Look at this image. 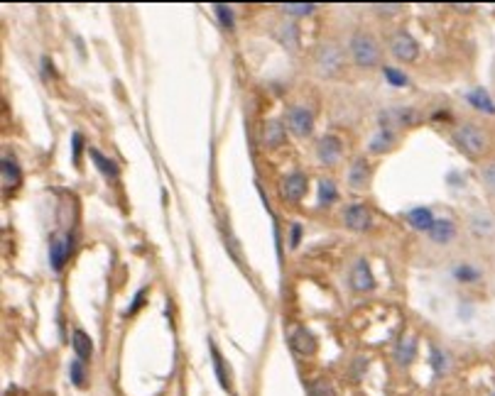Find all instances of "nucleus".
I'll use <instances>...</instances> for the list:
<instances>
[{
  "label": "nucleus",
  "mask_w": 495,
  "mask_h": 396,
  "mask_svg": "<svg viewBox=\"0 0 495 396\" xmlns=\"http://www.w3.org/2000/svg\"><path fill=\"white\" fill-rule=\"evenodd\" d=\"M454 140H456L459 150H461L463 155L471 157V160L483 157L488 152V147H491V137H488V132L481 130V127H476V125L459 127L456 135H454Z\"/></svg>",
  "instance_id": "nucleus-1"
},
{
  "label": "nucleus",
  "mask_w": 495,
  "mask_h": 396,
  "mask_svg": "<svg viewBox=\"0 0 495 396\" xmlns=\"http://www.w3.org/2000/svg\"><path fill=\"white\" fill-rule=\"evenodd\" d=\"M459 276H463V279H473V276H476V271H471V269H459Z\"/></svg>",
  "instance_id": "nucleus-35"
},
{
  "label": "nucleus",
  "mask_w": 495,
  "mask_h": 396,
  "mask_svg": "<svg viewBox=\"0 0 495 396\" xmlns=\"http://www.w3.org/2000/svg\"><path fill=\"white\" fill-rule=\"evenodd\" d=\"M375 10H378V13H385V15H393V13H398V10H402V5L400 3H385V5H373Z\"/></svg>",
  "instance_id": "nucleus-33"
},
{
  "label": "nucleus",
  "mask_w": 495,
  "mask_h": 396,
  "mask_svg": "<svg viewBox=\"0 0 495 396\" xmlns=\"http://www.w3.org/2000/svg\"><path fill=\"white\" fill-rule=\"evenodd\" d=\"M390 52H393L400 62H414L419 54V44L412 39V34L400 29V32H395L393 39H390Z\"/></svg>",
  "instance_id": "nucleus-4"
},
{
  "label": "nucleus",
  "mask_w": 495,
  "mask_h": 396,
  "mask_svg": "<svg viewBox=\"0 0 495 396\" xmlns=\"http://www.w3.org/2000/svg\"><path fill=\"white\" fill-rule=\"evenodd\" d=\"M20 184V169L15 167V162L3 160V186L5 189H13Z\"/></svg>",
  "instance_id": "nucleus-20"
},
{
  "label": "nucleus",
  "mask_w": 495,
  "mask_h": 396,
  "mask_svg": "<svg viewBox=\"0 0 495 396\" xmlns=\"http://www.w3.org/2000/svg\"><path fill=\"white\" fill-rule=\"evenodd\" d=\"M429 235H432V240L434 242H449L454 237V225H452V220H434V225H432V230H429Z\"/></svg>",
  "instance_id": "nucleus-17"
},
{
  "label": "nucleus",
  "mask_w": 495,
  "mask_h": 396,
  "mask_svg": "<svg viewBox=\"0 0 495 396\" xmlns=\"http://www.w3.org/2000/svg\"><path fill=\"white\" fill-rule=\"evenodd\" d=\"M277 37H280V42L285 44V47L297 49V37H299V29H297V24H292V22L280 24V32H277Z\"/></svg>",
  "instance_id": "nucleus-18"
},
{
  "label": "nucleus",
  "mask_w": 495,
  "mask_h": 396,
  "mask_svg": "<svg viewBox=\"0 0 495 396\" xmlns=\"http://www.w3.org/2000/svg\"><path fill=\"white\" fill-rule=\"evenodd\" d=\"M351 54H353V62L363 69H370L380 62V49H378V42H375L370 34L365 32H355L351 37V44H348Z\"/></svg>",
  "instance_id": "nucleus-2"
},
{
  "label": "nucleus",
  "mask_w": 495,
  "mask_h": 396,
  "mask_svg": "<svg viewBox=\"0 0 495 396\" xmlns=\"http://www.w3.org/2000/svg\"><path fill=\"white\" fill-rule=\"evenodd\" d=\"M216 15H219V20H221V24H224L226 29H231L233 27V13H231V8L229 5H216Z\"/></svg>",
  "instance_id": "nucleus-28"
},
{
  "label": "nucleus",
  "mask_w": 495,
  "mask_h": 396,
  "mask_svg": "<svg viewBox=\"0 0 495 396\" xmlns=\"http://www.w3.org/2000/svg\"><path fill=\"white\" fill-rule=\"evenodd\" d=\"M69 374H72V382L76 384V387H83V384H86V377H83V365L79 362V360H74V362L69 365Z\"/></svg>",
  "instance_id": "nucleus-26"
},
{
  "label": "nucleus",
  "mask_w": 495,
  "mask_h": 396,
  "mask_svg": "<svg viewBox=\"0 0 495 396\" xmlns=\"http://www.w3.org/2000/svg\"><path fill=\"white\" fill-rule=\"evenodd\" d=\"M309 396H334V387L329 379H314L309 387Z\"/></svg>",
  "instance_id": "nucleus-25"
},
{
  "label": "nucleus",
  "mask_w": 495,
  "mask_h": 396,
  "mask_svg": "<svg viewBox=\"0 0 495 396\" xmlns=\"http://www.w3.org/2000/svg\"><path fill=\"white\" fill-rule=\"evenodd\" d=\"M348 184L353 186V189H363V186L368 184V162L365 160L353 162V167H351L348 171Z\"/></svg>",
  "instance_id": "nucleus-14"
},
{
  "label": "nucleus",
  "mask_w": 495,
  "mask_h": 396,
  "mask_svg": "<svg viewBox=\"0 0 495 396\" xmlns=\"http://www.w3.org/2000/svg\"><path fill=\"white\" fill-rule=\"evenodd\" d=\"M346 225H348L351 230H368V227H370L368 208L360 206V203H353V206H348V211H346Z\"/></svg>",
  "instance_id": "nucleus-11"
},
{
  "label": "nucleus",
  "mask_w": 495,
  "mask_h": 396,
  "mask_svg": "<svg viewBox=\"0 0 495 396\" xmlns=\"http://www.w3.org/2000/svg\"><path fill=\"white\" fill-rule=\"evenodd\" d=\"M285 142V125L277 120L267 122L265 130H262V145L265 147H280Z\"/></svg>",
  "instance_id": "nucleus-13"
},
{
  "label": "nucleus",
  "mask_w": 495,
  "mask_h": 396,
  "mask_svg": "<svg viewBox=\"0 0 495 396\" xmlns=\"http://www.w3.org/2000/svg\"><path fill=\"white\" fill-rule=\"evenodd\" d=\"M393 142H395L393 132L383 130V127H380V132L373 137V142H370V150H373V152H388L390 147H393Z\"/></svg>",
  "instance_id": "nucleus-21"
},
{
  "label": "nucleus",
  "mask_w": 495,
  "mask_h": 396,
  "mask_svg": "<svg viewBox=\"0 0 495 396\" xmlns=\"http://www.w3.org/2000/svg\"><path fill=\"white\" fill-rule=\"evenodd\" d=\"M297 242H299V225L294 222V225H292V247H294Z\"/></svg>",
  "instance_id": "nucleus-34"
},
{
  "label": "nucleus",
  "mask_w": 495,
  "mask_h": 396,
  "mask_svg": "<svg viewBox=\"0 0 495 396\" xmlns=\"http://www.w3.org/2000/svg\"><path fill=\"white\" fill-rule=\"evenodd\" d=\"M88 152H91L93 162H96V167H98V169H101V174L111 176V179H113V176H118V167L113 164L111 160H106V157H103L98 150H93V147H91V150H88Z\"/></svg>",
  "instance_id": "nucleus-22"
},
{
  "label": "nucleus",
  "mask_w": 495,
  "mask_h": 396,
  "mask_svg": "<svg viewBox=\"0 0 495 396\" xmlns=\"http://www.w3.org/2000/svg\"><path fill=\"white\" fill-rule=\"evenodd\" d=\"M287 122H290L292 132L299 137H306L311 132V127H314V115H311L309 108L304 106H294L290 111V118H287Z\"/></svg>",
  "instance_id": "nucleus-6"
},
{
  "label": "nucleus",
  "mask_w": 495,
  "mask_h": 396,
  "mask_svg": "<svg viewBox=\"0 0 495 396\" xmlns=\"http://www.w3.org/2000/svg\"><path fill=\"white\" fill-rule=\"evenodd\" d=\"M304 194H306V176L299 174V171H294V174H290L282 181V196H285L287 201L297 203Z\"/></svg>",
  "instance_id": "nucleus-8"
},
{
  "label": "nucleus",
  "mask_w": 495,
  "mask_h": 396,
  "mask_svg": "<svg viewBox=\"0 0 495 396\" xmlns=\"http://www.w3.org/2000/svg\"><path fill=\"white\" fill-rule=\"evenodd\" d=\"M481 179H483V184H486L488 189L495 191V162H493V164H488V167H483Z\"/></svg>",
  "instance_id": "nucleus-30"
},
{
  "label": "nucleus",
  "mask_w": 495,
  "mask_h": 396,
  "mask_svg": "<svg viewBox=\"0 0 495 396\" xmlns=\"http://www.w3.org/2000/svg\"><path fill=\"white\" fill-rule=\"evenodd\" d=\"M422 118L412 111V108H390L380 115V125L383 130H390V127H412L414 122H419Z\"/></svg>",
  "instance_id": "nucleus-5"
},
{
  "label": "nucleus",
  "mask_w": 495,
  "mask_h": 396,
  "mask_svg": "<svg viewBox=\"0 0 495 396\" xmlns=\"http://www.w3.org/2000/svg\"><path fill=\"white\" fill-rule=\"evenodd\" d=\"M468 101L478 108V111H486V113H495V103L488 98V93L483 88H476L473 93H468Z\"/></svg>",
  "instance_id": "nucleus-19"
},
{
  "label": "nucleus",
  "mask_w": 495,
  "mask_h": 396,
  "mask_svg": "<svg viewBox=\"0 0 495 396\" xmlns=\"http://www.w3.org/2000/svg\"><path fill=\"white\" fill-rule=\"evenodd\" d=\"M373 274H370V267L365 260H358L353 267V271H351V286H353L355 291H370L373 289Z\"/></svg>",
  "instance_id": "nucleus-10"
},
{
  "label": "nucleus",
  "mask_w": 495,
  "mask_h": 396,
  "mask_svg": "<svg viewBox=\"0 0 495 396\" xmlns=\"http://www.w3.org/2000/svg\"><path fill=\"white\" fill-rule=\"evenodd\" d=\"M432 365H434V372H437V374L447 372V355H444L442 350L434 348L432 350Z\"/></svg>",
  "instance_id": "nucleus-29"
},
{
  "label": "nucleus",
  "mask_w": 495,
  "mask_h": 396,
  "mask_svg": "<svg viewBox=\"0 0 495 396\" xmlns=\"http://www.w3.org/2000/svg\"><path fill=\"white\" fill-rule=\"evenodd\" d=\"M412 358H414V340L412 338L400 340V345H398V362L400 365H409V362H412Z\"/></svg>",
  "instance_id": "nucleus-23"
},
{
  "label": "nucleus",
  "mask_w": 495,
  "mask_h": 396,
  "mask_svg": "<svg viewBox=\"0 0 495 396\" xmlns=\"http://www.w3.org/2000/svg\"><path fill=\"white\" fill-rule=\"evenodd\" d=\"M316 155H319V160L324 162V164H334V162H339L341 157V140L334 135H326L319 140V145H316Z\"/></svg>",
  "instance_id": "nucleus-9"
},
{
  "label": "nucleus",
  "mask_w": 495,
  "mask_h": 396,
  "mask_svg": "<svg viewBox=\"0 0 495 396\" xmlns=\"http://www.w3.org/2000/svg\"><path fill=\"white\" fill-rule=\"evenodd\" d=\"M69 257V240L67 237H54L52 245H49V260H52V267L54 269H62L64 262Z\"/></svg>",
  "instance_id": "nucleus-12"
},
{
  "label": "nucleus",
  "mask_w": 495,
  "mask_h": 396,
  "mask_svg": "<svg viewBox=\"0 0 495 396\" xmlns=\"http://www.w3.org/2000/svg\"><path fill=\"white\" fill-rule=\"evenodd\" d=\"M344 66V57L334 44H326L316 52V69H319L321 76H336Z\"/></svg>",
  "instance_id": "nucleus-3"
},
{
  "label": "nucleus",
  "mask_w": 495,
  "mask_h": 396,
  "mask_svg": "<svg viewBox=\"0 0 495 396\" xmlns=\"http://www.w3.org/2000/svg\"><path fill=\"white\" fill-rule=\"evenodd\" d=\"M74 350L81 360H88L93 355V343L83 330H74Z\"/></svg>",
  "instance_id": "nucleus-16"
},
{
  "label": "nucleus",
  "mask_w": 495,
  "mask_h": 396,
  "mask_svg": "<svg viewBox=\"0 0 495 396\" xmlns=\"http://www.w3.org/2000/svg\"><path fill=\"white\" fill-rule=\"evenodd\" d=\"M407 218L417 230H432V225H434V218L427 208H414V211L407 213Z\"/></svg>",
  "instance_id": "nucleus-15"
},
{
  "label": "nucleus",
  "mask_w": 495,
  "mask_h": 396,
  "mask_svg": "<svg viewBox=\"0 0 495 396\" xmlns=\"http://www.w3.org/2000/svg\"><path fill=\"white\" fill-rule=\"evenodd\" d=\"M211 358H214V365H216V374H219V382L224 389H229V372H226V365H224V358L221 353L216 350V345H211Z\"/></svg>",
  "instance_id": "nucleus-24"
},
{
  "label": "nucleus",
  "mask_w": 495,
  "mask_h": 396,
  "mask_svg": "<svg viewBox=\"0 0 495 396\" xmlns=\"http://www.w3.org/2000/svg\"><path fill=\"white\" fill-rule=\"evenodd\" d=\"M383 73L390 78V81L395 83V86H405V83H407V78H405L402 73H398V71H395L393 66H383Z\"/></svg>",
  "instance_id": "nucleus-31"
},
{
  "label": "nucleus",
  "mask_w": 495,
  "mask_h": 396,
  "mask_svg": "<svg viewBox=\"0 0 495 396\" xmlns=\"http://www.w3.org/2000/svg\"><path fill=\"white\" fill-rule=\"evenodd\" d=\"M334 198H336L334 184H331V181H321V201H324V203H331Z\"/></svg>",
  "instance_id": "nucleus-32"
},
{
  "label": "nucleus",
  "mask_w": 495,
  "mask_h": 396,
  "mask_svg": "<svg viewBox=\"0 0 495 396\" xmlns=\"http://www.w3.org/2000/svg\"><path fill=\"white\" fill-rule=\"evenodd\" d=\"M282 10L290 15H309L311 10H314V5L311 3H285L282 5Z\"/></svg>",
  "instance_id": "nucleus-27"
},
{
  "label": "nucleus",
  "mask_w": 495,
  "mask_h": 396,
  "mask_svg": "<svg viewBox=\"0 0 495 396\" xmlns=\"http://www.w3.org/2000/svg\"><path fill=\"white\" fill-rule=\"evenodd\" d=\"M290 345L292 350H294L297 355H301V358H309V355L316 353V340L314 335L309 333L306 328H294L290 333Z\"/></svg>",
  "instance_id": "nucleus-7"
}]
</instances>
